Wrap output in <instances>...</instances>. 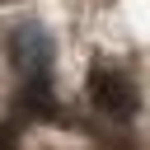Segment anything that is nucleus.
<instances>
[{"mask_svg":"<svg viewBox=\"0 0 150 150\" xmlns=\"http://www.w3.org/2000/svg\"><path fill=\"white\" fill-rule=\"evenodd\" d=\"M89 103L98 108V112H108V117H131L136 112V84H131V75H122L117 66H94L89 70Z\"/></svg>","mask_w":150,"mask_h":150,"instance_id":"nucleus-1","label":"nucleus"},{"mask_svg":"<svg viewBox=\"0 0 150 150\" xmlns=\"http://www.w3.org/2000/svg\"><path fill=\"white\" fill-rule=\"evenodd\" d=\"M0 150H19V145H14V136H9L5 127H0Z\"/></svg>","mask_w":150,"mask_h":150,"instance_id":"nucleus-2","label":"nucleus"}]
</instances>
